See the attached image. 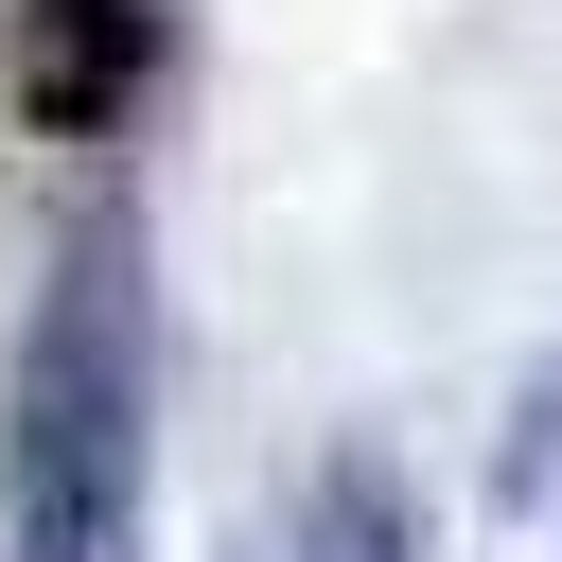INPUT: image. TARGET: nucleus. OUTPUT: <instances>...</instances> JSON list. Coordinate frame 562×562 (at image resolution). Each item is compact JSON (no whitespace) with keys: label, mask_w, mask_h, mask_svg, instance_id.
Listing matches in <instances>:
<instances>
[{"label":"nucleus","mask_w":562,"mask_h":562,"mask_svg":"<svg viewBox=\"0 0 562 562\" xmlns=\"http://www.w3.org/2000/svg\"><path fill=\"white\" fill-rule=\"evenodd\" d=\"M140 404H158L140 228L88 211L35 281V334H18V422H0L18 562H140Z\"/></svg>","instance_id":"f257e3e1"},{"label":"nucleus","mask_w":562,"mask_h":562,"mask_svg":"<svg viewBox=\"0 0 562 562\" xmlns=\"http://www.w3.org/2000/svg\"><path fill=\"white\" fill-rule=\"evenodd\" d=\"M158 88V0H18V123L105 140Z\"/></svg>","instance_id":"f03ea898"},{"label":"nucleus","mask_w":562,"mask_h":562,"mask_svg":"<svg viewBox=\"0 0 562 562\" xmlns=\"http://www.w3.org/2000/svg\"><path fill=\"white\" fill-rule=\"evenodd\" d=\"M299 562H422L404 474H386V457H316V492H299Z\"/></svg>","instance_id":"7ed1b4c3"}]
</instances>
